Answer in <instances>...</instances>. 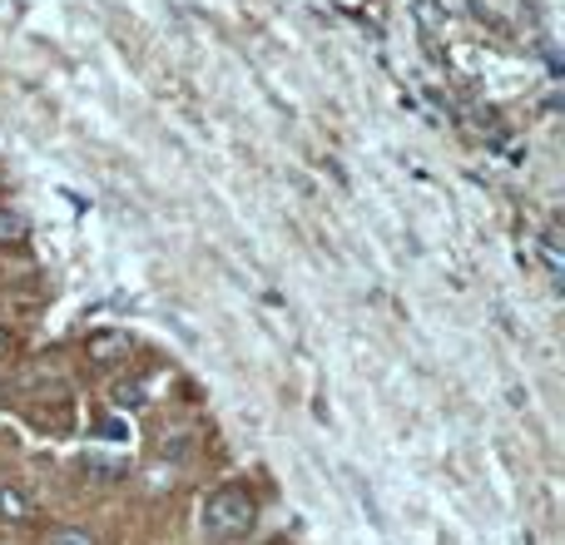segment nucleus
Here are the masks:
<instances>
[{
    "label": "nucleus",
    "mask_w": 565,
    "mask_h": 545,
    "mask_svg": "<svg viewBox=\"0 0 565 545\" xmlns=\"http://www.w3.org/2000/svg\"><path fill=\"white\" fill-rule=\"evenodd\" d=\"M258 506H254V491L248 487H218L214 496L204 501V531L218 541H234L254 526Z\"/></svg>",
    "instance_id": "nucleus-1"
},
{
    "label": "nucleus",
    "mask_w": 565,
    "mask_h": 545,
    "mask_svg": "<svg viewBox=\"0 0 565 545\" xmlns=\"http://www.w3.org/2000/svg\"><path fill=\"white\" fill-rule=\"evenodd\" d=\"M30 511H35V501H30L25 491L0 487V521H30Z\"/></svg>",
    "instance_id": "nucleus-2"
},
{
    "label": "nucleus",
    "mask_w": 565,
    "mask_h": 545,
    "mask_svg": "<svg viewBox=\"0 0 565 545\" xmlns=\"http://www.w3.org/2000/svg\"><path fill=\"white\" fill-rule=\"evenodd\" d=\"M129 352V338H119V332H99L95 342H89V357L95 362H115V357H125Z\"/></svg>",
    "instance_id": "nucleus-3"
},
{
    "label": "nucleus",
    "mask_w": 565,
    "mask_h": 545,
    "mask_svg": "<svg viewBox=\"0 0 565 545\" xmlns=\"http://www.w3.org/2000/svg\"><path fill=\"white\" fill-rule=\"evenodd\" d=\"M45 545H99V541H95V531H85V526H60V531H50Z\"/></svg>",
    "instance_id": "nucleus-4"
},
{
    "label": "nucleus",
    "mask_w": 565,
    "mask_h": 545,
    "mask_svg": "<svg viewBox=\"0 0 565 545\" xmlns=\"http://www.w3.org/2000/svg\"><path fill=\"white\" fill-rule=\"evenodd\" d=\"M115 402H119V407H139V402H145V387H139V382H129V387L119 382V387H115Z\"/></svg>",
    "instance_id": "nucleus-5"
},
{
    "label": "nucleus",
    "mask_w": 565,
    "mask_h": 545,
    "mask_svg": "<svg viewBox=\"0 0 565 545\" xmlns=\"http://www.w3.org/2000/svg\"><path fill=\"white\" fill-rule=\"evenodd\" d=\"M25 228H20V218L15 214H0V238H20Z\"/></svg>",
    "instance_id": "nucleus-6"
}]
</instances>
